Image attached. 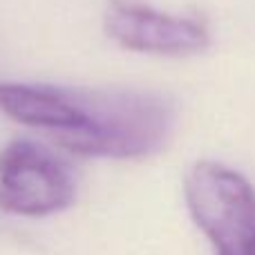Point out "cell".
Returning <instances> with one entry per match:
<instances>
[{"mask_svg": "<svg viewBox=\"0 0 255 255\" xmlns=\"http://www.w3.org/2000/svg\"><path fill=\"white\" fill-rule=\"evenodd\" d=\"M76 184L49 148L13 139L0 150V208L11 215L47 217L72 206Z\"/></svg>", "mask_w": 255, "mask_h": 255, "instance_id": "obj_3", "label": "cell"}, {"mask_svg": "<svg viewBox=\"0 0 255 255\" xmlns=\"http://www.w3.org/2000/svg\"><path fill=\"white\" fill-rule=\"evenodd\" d=\"M184 197L215 255H255V188L247 177L224 163L197 161L184 177Z\"/></svg>", "mask_w": 255, "mask_h": 255, "instance_id": "obj_2", "label": "cell"}, {"mask_svg": "<svg viewBox=\"0 0 255 255\" xmlns=\"http://www.w3.org/2000/svg\"><path fill=\"white\" fill-rule=\"evenodd\" d=\"M83 128L63 148L83 157L139 159L159 152L175 130V106L139 88H79Z\"/></svg>", "mask_w": 255, "mask_h": 255, "instance_id": "obj_1", "label": "cell"}, {"mask_svg": "<svg viewBox=\"0 0 255 255\" xmlns=\"http://www.w3.org/2000/svg\"><path fill=\"white\" fill-rule=\"evenodd\" d=\"M103 27L117 45L141 54L190 56L211 45L204 18L161 11L143 0H108Z\"/></svg>", "mask_w": 255, "mask_h": 255, "instance_id": "obj_4", "label": "cell"}]
</instances>
